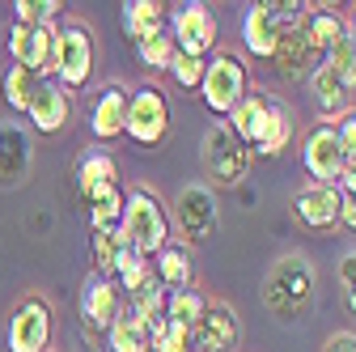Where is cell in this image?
I'll list each match as a JSON object with an SVG mask.
<instances>
[{
	"label": "cell",
	"instance_id": "1",
	"mask_svg": "<svg viewBox=\"0 0 356 352\" xmlns=\"http://www.w3.org/2000/svg\"><path fill=\"white\" fill-rule=\"evenodd\" d=\"M119 234H123V242L136 250V255H145L149 263H153V255L170 242V212H165V204L157 200V191H149V187H131L127 195H123V221H119Z\"/></svg>",
	"mask_w": 356,
	"mask_h": 352
},
{
	"label": "cell",
	"instance_id": "2",
	"mask_svg": "<svg viewBox=\"0 0 356 352\" xmlns=\"http://www.w3.org/2000/svg\"><path fill=\"white\" fill-rule=\"evenodd\" d=\"M314 301V263L305 255H284L263 285V305L276 319H301L305 305Z\"/></svg>",
	"mask_w": 356,
	"mask_h": 352
},
{
	"label": "cell",
	"instance_id": "3",
	"mask_svg": "<svg viewBox=\"0 0 356 352\" xmlns=\"http://www.w3.org/2000/svg\"><path fill=\"white\" fill-rule=\"evenodd\" d=\"M51 81L60 90H81L94 77V34L85 22H60L56 26V51H51Z\"/></svg>",
	"mask_w": 356,
	"mask_h": 352
},
{
	"label": "cell",
	"instance_id": "4",
	"mask_svg": "<svg viewBox=\"0 0 356 352\" xmlns=\"http://www.w3.org/2000/svg\"><path fill=\"white\" fill-rule=\"evenodd\" d=\"M200 94H204V106L216 115V119H229L234 106L250 94V72L238 56L229 51H216L204 68V85H200Z\"/></svg>",
	"mask_w": 356,
	"mask_h": 352
},
{
	"label": "cell",
	"instance_id": "5",
	"mask_svg": "<svg viewBox=\"0 0 356 352\" xmlns=\"http://www.w3.org/2000/svg\"><path fill=\"white\" fill-rule=\"evenodd\" d=\"M127 141L131 145H145V149H157L165 136H170V102L157 85H136L127 90Z\"/></svg>",
	"mask_w": 356,
	"mask_h": 352
},
{
	"label": "cell",
	"instance_id": "6",
	"mask_svg": "<svg viewBox=\"0 0 356 352\" xmlns=\"http://www.w3.org/2000/svg\"><path fill=\"white\" fill-rule=\"evenodd\" d=\"M51 335H56V314L47 297L26 293L13 314H9V352H51Z\"/></svg>",
	"mask_w": 356,
	"mask_h": 352
},
{
	"label": "cell",
	"instance_id": "7",
	"mask_svg": "<svg viewBox=\"0 0 356 352\" xmlns=\"http://www.w3.org/2000/svg\"><path fill=\"white\" fill-rule=\"evenodd\" d=\"M301 166L309 174V183H318V187H339V179L348 174L343 166V149H339V131L335 123H314L305 131V141H301Z\"/></svg>",
	"mask_w": 356,
	"mask_h": 352
},
{
	"label": "cell",
	"instance_id": "8",
	"mask_svg": "<svg viewBox=\"0 0 356 352\" xmlns=\"http://www.w3.org/2000/svg\"><path fill=\"white\" fill-rule=\"evenodd\" d=\"M204 170L216 187H238L250 170V149L229 131V123H216L204 141Z\"/></svg>",
	"mask_w": 356,
	"mask_h": 352
},
{
	"label": "cell",
	"instance_id": "9",
	"mask_svg": "<svg viewBox=\"0 0 356 352\" xmlns=\"http://www.w3.org/2000/svg\"><path fill=\"white\" fill-rule=\"evenodd\" d=\"M170 38L178 56H191V60H208L216 51V17L208 5H200V0H191V5H183L174 13L170 22Z\"/></svg>",
	"mask_w": 356,
	"mask_h": 352
},
{
	"label": "cell",
	"instance_id": "10",
	"mask_svg": "<svg viewBox=\"0 0 356 352\" xmlns=\"http://www.w3.org/2000/svg\"><path fill=\"white\" fill-rule=\"evenodd\" d=\"M174 221H178V230L187 234V242H204V238H212L216 234V225H220V208H216V195L208 191V187H183L178 191V200H174Z\"/></svg>",
	"mask_w": 356,
	"mask_h": 352
},
{
	"label": "cell",
	"instance_id": "11",
	"mask_svg": "<svg viewBox=\"0 0 356 352\" xmlns=\"http://www.w3.org/2000/svg\"><path fill=\"white\" fill-rule=\"evenodd\" d=\"M272 64L284 81H309L314 77V68L323 64V56L314 51V42H309L305 26H284L280 38H276V51H272Z\"/></svg>",
	"mask_w": 356,
	"mask_h": 352
},
{
	"label": "cell",
	"instance_id": "12",
	"mask_svg": "<svg viewBox=\"0 0 356 352\" xmlns=\"http://www.w3.org/2000/svg\"><path fill=\"white\" fill-rule=\"evenodd\" d=\"M123 314V293L115 289V280L89 276L81 289V323L89 335H106L115 327V319Z\"/></svg>",
	"mask_w": 356,
	"mask_h": 352
},
{
	"label": "cell",
	"instance_id": "13",
	"mask_svg": "<svg viewBox=\"0 0 356 352\" xmlns=\"http://www.w3.org/2000/svg\"><path fill=\"white\" fill-rule=\"evenodd\" d=\"M339 204H343V191L339 187H318V183H305L297 195H293V212L305 230L314 234H327L339 225Z\"/></svg>",
	"mask_w": 356,
	"mask_h": 352
},
{
	"label": "cell",
	"instance_id": "14",
	"mask_svg": "<svg viewBox=\"0 0 356 352\" xmlns=\"http://www.w3.org/2000/svg\"><path fill=\"white\" fill-rule=\"evenodd\" d=\"M9 51H13V64H22V68H26V72H34L38 81H42V77H51L56 26H38V30L13 26V30H9Z\"/></svg>",
	"mask_w": 356,
	"mask_h": 352
},
{
	"label": "cell",
	"instance_id": "15",
	"mask_svg": "<svg viewBox=\"0 0 356 352\" xmlns=\"http://www.w3.org/2000/svg\"><path fill=\"white\" fill-rule=\"evenodd\" d=\"M276 106H280V98H272V94H263V90H250L238 106H234V115H229V131L254 153L259 149V141H263V131H267V123H272V115H276Z\"/></svg>",
	"mask_w": 356,
	"mask_h": 352
},
{
	"label": "cell",
	"instance_id": "16",
	"mask_svg": "<svg viewBox=\"0 0 356 352\" xmlns=\"http://www.w3.org/2000/svg\"><path fill=\"white\" fill-rule=\"evenodd\" d=\"M26 115H30V123H34L38 131L56 136V131H64L68 119H72V102H68V94L60 90L51 77H42V81H34V94H30Z\"/></svg>",
	"mask_w": 356,
	"mask_h": 352
},
{
	"label": "cell",
	"instance_id": "17",
	"mask_svg": "<svg viewBox=\"0 0 356 352\" xmlns=\"http://www.w3.org/2000/svg\"><path fill=\"white\" fill-rule=\"evenodd\" d=\"M200 335V348L204 352H238L242 344V323H238V310L225 301H208V310L195 327Z\"/></svg>",
	"mask_w": 356,
	"mask_h": 352
},
{
	"label": "cell",
	"instance_id": "18",
	"mask_svg": "<svg viewBox=\"0 0 356 352\" xmlns=\"http://www.w3.org/2000/svg\"><path fill=\"white\" fill-rule=\"evenodd\" d=\"M127 123V85H102L94 94V106H89V131L94 141H119Z\"/></svg>",
	"mask_w": 356,
	"mask_h": 352
},
{
	"label": "cell",
	"instance_id": "19",
	"mask_svg": "<svg viewBox=\"0 0 356 352\" xmlns=\"http://www.w3.org/2000/svg\"><path fill=\"white\" fill-rule=\"evenodd\" d=\"M30 157H34L30 131L17 123H0V183H22L30 174Z\"/></svg>",
	"mask_w": 356,
	"mask_h": 352
},
{
	"label": "cell",
	"instance_id": "20",
	"mask_svg": "<svg viewBox=\"0 0 356 352\" xmlns=\"http://www.w3.org/2000/svg\"><path fill=\"white\" fill-rule=\"evenodd\" d=\"M309 90H314V102H318V111H323L327 123H335L343 111H352V90H348V85H343L327 64L314 68V77H309Z\"/></svg>",
	"mask_w": 356,
	"mask_h": 352
},
{
	"label": "cell",
	"instance_id": "21",
	"mask_svg": "<svg viewBox=\"0 0 356 352\" xmlns=\"http://www.w3.org/2000/svg\"><path fill=\"white\" fill-rule=\"evenodd\" d=\"M119 183V161L106 153V149H89L81 161H76V187H81V200L94 195L102 187H115Z\"/></svg>",
	"mask_w": 356,
	"mask_h": 352
},
{
	"label": "cell",
	"instance_id": "22",
	"mask_svg": "<svg viewBox=\"0 0 356 352\" xmlns=\"http://www.w3.org/2000/svg\"><path fill=\"white\" fill-rule=\"evenodd\" d=\"M276 38H280V26L272 22V13H267L263 5H250L246 17H242V42H246V51L259 56V60H272Z\"/></svg>",
	"mask_w": 356,
	"mask_h": 352
},
{
	"label": "cell",
	"instance_id": "23",
	"mask_svg": "<svg viewBox=\"0 0 356 352\" xmlns=\"http://www.w3.org/2000/svg\"><path fill=\"white\" fill-rule=\"evenodd\" d=\"M157 263H153V276L170 289V293H178V289H191V280H195V272H191V250L187 246H174V242H165L157 255H153Z\"/></svg>",
	"mask_w": 356,
	"mask_h": 352
},
{
	"label": "cell",
	"instance_id": "24",
	"mask_svg": "<svg viewBox=\"0 0 356 352\" xmlns=\"http://www.w3.org/2000/svg\"><path fill=\"white\" fill-rule=\"evenodd\" d=\"M301 26H305V34H309V42H314L318 56L335 51L339 42L348 38V22H343L339 13H331V9H305Z\"/></svg>",
	"mask_w": 356,
	"mask_h": 352
},
{
	"label": "cell",
	"instance_id": "25",
	"mask_svg": "<svg viewBox=\"0 0 356 352\" xmlns=\"http://www.w3.org/2000/svg\"><path fill=\"white\" fill-rule=\"evenodd\" d=\"M106 348L111 352H149L153 348V327L145 319H136L123 305V314L115 319V327L106 331Z\"/></svg>",
	"mask_w": 356,
	"mask_h": 352
},
{
	"label": "cell",
	"instance_id": "26",
	"mask_svg": "<svg viewBox=\"0 0 356 352\" xmlns=\"http://www.w3.org/2000/svg\"><path fill=\"white\" fill-rule=\"evenodd\" d=\"M85 212H89V234L119 230V221H123V191H119V183L85 195Z\"/></svg>",
	"mask_w": 356,
	"mask_h": 352
},
{
	"label": "cell",
	"instance_id": "27",
	"mask_svg": "<svg viewBox=\"0 0 356 352\" xmlns=\"http://www.w3.org/2000/svg\"><path fill=\"white\" fill-rule=\"evenodd\" d=\"M153 276V263L145 259V255H136V250H131L127 242L115 250V268H111V280H115V289L127 297V293H136L145 280Z\"/></svg>",
	"mask_w": 356,
	"mask_h": 352
},
{
	"label": "cell",
	"instance_id": "28",
	"mask_svg": "<svg viewBox=\"0 0 356 352\" xmlns=\"http://www.w3.org/2000/svg\"><path fill=\"white\" fill-rule=\"evenodd\" d=\"M165 301H170V289H165L157 276H149L136 293H127V310L153 327V323H161V319H165Z\"/></svg>",
	"mask_w": 356,
	"mask_h": 352
},
{
	"label": "cell",
	"instance_id": "29",
	"mask_svg": "<svg viewBox=\"0 0 356 352\" xmlns=\"http://www.w3.org/2000/svg\"><path fill=\"white\" fill-rule=\"evenodd\" d=\"M208 301H212V297L200 293L195 285H191V289H178V293H170V301H165V319L178 323V327H200Z\"/></svg>",
	"mask_w": 356,
	"mask_h": 352
},
{
	"label": "cell",
	"instance_id": "30",
	"mask_svg": "<svg viewBox=\"0 0 356 352\" xmlns=\"http://www.w3.org/2000/svg\"><path fill=\"white\" fill-rule=\"evenodd\" d=\"M123 30L131 38H145V34L165 30V5H157V0H131V5L123 9Z\"/></svg>",
	"mask_w": 356,
	"mask_h": 352
},
{
	"label": "cell",
	"instance_id": "31",
	"mask_svg": "<svg viewBox=\"0 0 356 352\" xmlns=\"http://www.w3.org/2000/svg\"><path fill=\"white\" fill-rule=\"evenodd\" d=\"M289 141H293V115H289V106L280 102L276 106V115H272V123H267V131H263V141H259V157H280L284 149H289Z\"/></svg>",
	"mask_w": 356,
	"mask_h": 352
},
{
	"label": "cell",
	"instance_id": "32",
	"mask_svg": "<svg viewBox=\"0 0 356 352\" xmlns=\"http://www.w3.org/2000/svg\"><path fill=\"white\" fill-rule=\"evenodd\" d=\"M60 9H64L60 0H17V5H13V26H26V30L56 26Z\"/></svg>",
	"mask_w": 356,
	"mask_h": 352
},
{
	"label": "cell",
	"instance_id": "33",
	"mask_svg": "<svg viewBox=\"0 0 356 352\" xmlns=\"http://www.w3.org/2000/svg\"><path fill=\"white\" fill-rule=\"evenodd\" d=\"M174 51H178V47H174L170 30H157V34L136 38V56H140V64H145V68H170Z\"/></svg>",
	"mask_w": 356,
	"mask_h": 352
},
{
	"label": "cell",
	"instance_id": "34",
	"mask_svg": "<svg viewBox=\"0 0 356 352\" xmlns=\"http://www.w3.org/2000/svg\"><path fill=\"white\" fill-rule=\"evenodd\" d=\"M34 72H26L22 64H9V72H5V81H0V90H5V102L13 106V111H26L30 106V94H34Z\"/></svg>",
	"mask_w": 356,
	"mask_h": 352
},
{
	"label": "cell",
	"instance_id": "35",
	"mask_svg": "<svg viewBox=\"0 0 356 352\" xmlns=\"http://www.w3.org/2000/svg\"><path fill=\"white\" fill-rule=\"evenodd\" d=\"M323 64H327V68H331V72L348 85V90L356 94V42H352V34L339 42L335 51H327V56H323Z\"/></svg>",
	"mask_w": 356,
	"mask_h": 352
},
{
	"label": "cell",
	"instance_id": "36",
	"mask_svg": "<svg viewBox=\"0 0 356 352\" xmlns=\"http://www.w3.org/2000/svg\"><path fill=\"white\" fill-rule=\"evenodd\" d=\"M94 242V276H102V280H111V268H115V250L123 246V234L119 230H102V234H94L89 238Z\"/></svg>",
	"mask_w": 356,
	"mask_h": 352
},
{
	"label": "cell",
	"instance_id": "37",
	"mask_svg": "<svg viewBox=\"0 0 356 352\" xmlns=\"http://www.w3.org/2000/svg\"><path fill=\"white\" fill-rule=\"evenodd\" d=\"M204 68H208V60H191V56H178L174 51V60H170V77H174V85H183V90H200L204 85Z\"/></svg>",
	"mask_w": 356,
	"mask_h": 352
},
{
	"label": "cell",
	"instance_id": "38",
	"mask_svg": "<svg viewBox=\"0 0 356 352\" xmlns=\"http://www.w3.org/2000/svg\"><path fill=\"white\" fill-rule=\"evenodd\" d=\"M335 131H339V149H343V166L356 170V111H343L335 119Z\"/></svg>",
	"mask_w": 356,
	"mask_h": 352
},
{
	"label": "cell",
	"instance_id": "39",
	"mask_svg": "<svg viewBox=\"0 0 356 352\" xmlns=\"http://www.w3.org/2000/svg\"><path fill=\"white\" fill-rule=\"evenodd\" d=\"M165 339H170L174 352H204L195 327H178V323H170V319H165Z\"/></svg>",
	"mask_w": 356,
	"mask_h": 352
},
{
	"label": "cell",
	"instance_id": "40",
	"mask_svg": "<svg viewBox=\"0 0 356 352\" xmlns=\"http://www.w3.org/2000/svg\"><path fill=\"white\" fill-rule=\"evenodd\" d=\"M339 285H343V301H348V310L356 314V250H348L339 259Z\"/></svg>",
	"mask_w": 356,
	"mask_h": 352
},
{
	"label": "cell",
	"instance_id": "41",
	"mask_svg": "<svg viewBox=\"0 0 356 352\" xmlns=\"http://www.w3.org/2000/svg\"><path fill=\"white\" fill-rule=\"evenodd\" d=\"M323 352H356V335L352 331H339V335H331L323 344Z\"/></svg>",
	"mask_w": 356,
	"mask_h": 352
},
{
	"label": "cell",
	"instance_id": "42",
	"mask_svg": "<svg viewBox=\"0 0 356 352\" xmlns=\"http://www.w3.org/2000/svg\"><path fill=\"white\" fill-rule=\"evenodd\" d=\"M339 191L356 200V170H348V174H343V179H339Z\"/></svg>",
	"mask_w": 356,
	"mask_h": 352
},
{
	"label": "cell",
	"instance_id": "43",
	"mask_svg": "<svg viewBox=\"0 0 356 352\" xmlns=\"http://www.w3.org/2000/svg\"><path fill=\"white\" fill-rule=\"evenodd\" d=\"M348 34H352V42H356V13H352V26H348Z\"/></svg>",
	"mask_w": 356,
	"mask_h": 352
}]
</instances>
